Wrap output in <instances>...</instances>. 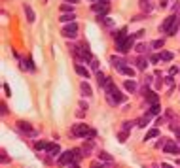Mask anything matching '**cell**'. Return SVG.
Instances as JSON below:
<instances>
[{
	"label": "cell",
	"mask_w": 180,
	"mask_h": 168,
	"mask_svg": "<svg viewBox=\"0 0 180 168\" xmlns=\"http://www.w3.org/2000/svg\"><path fill=\"white\" fill-rule=\"evenodd\" d=\"M70 134L76 136V138H87V140H91V138L97 136V132H95L93 129H89L85 123H78V125H74L72 130H70Z\"/></svg>",
	"instance_id": "1"
},
{
	"label": "cell",
	"mask_w": 180,
	"mask_h": 168,
	"mask_svg": "<svg viewBox=\"0 0 180 168\" xmlns=\"http://www.w3.org/2000/svg\"><path fill=\"white\" fill-rule=\"evenodd\" d=\"M106 98H108V104H112V106H118V104H121V102H125V97L118 91V87L116 85H112L108 91H106Z\"/></svg>",
	"instance_id": "2"
},
{
	"label": "cell",
	"mask_w": 180,
	"mask_h": 168,
	"mask_svg": "<svg viewBox=\"0 0 180 168\" xmlns=\"http://www.w3.org/2000/svg\"><path fill=\"white\" fill-rule=\"evenodd\" d=\"M97 81H99V87H102L104 91H108V89H110L112 85H114V81H112L110 78H106V76L102 74V72H101V70L97 72Z\"/></svg>",
	"instance_id": "3"
},
{
	"label": "cell",
	"mask_w": 180,
	"mask_h": 168,
	"mask_svg": "<svg viewBox=\"0 0 180 168\" xmlns=\"http://www.w3.org/2000/svg\"><path fill=\"white\" fill-rule=\"evenodd\" d=\"M72 162H74V151H64V153H61V157H59V161H57L59 166L72 164Z\"/></svg>",
	"instance_id": "4"
},
{
	"label": "cell",
	"mask_w": 180,
	"mask_h": 168,
	"mask_svg": "<svg viewBox=\"0 0 180 168\" xmlns=\"http://www.w3.org/2000/svg\"><path fill=\"white\" fill-rule=\"evenodd\" d=\"M76 34H78V25L76 23H69V25L63 29V36H66V38H76Z\"/></svg>",
	"instance_id": "5"
},
{
	"label": "cell",
	"mask_w": 180,
	"mask_h": 168,
	"mask_svg": "<svg viewBox=\"0 0 180 168\" xmlns=\"http://www.w3.org/2000/svg\"><path fill=\"white\" fill-rule=\"evenodd\" d=\"M133 43H135V38H133V36H129V38H127V40H125L120 47H116V49H118L120 53H127V51L131 49V47H133Z\"/></svg>",
	"instance_id": "6"
},
{
	"label": "cell",
	"mask_w": 180,
	"mask_h": 168,
	"mask_svg": "<svg viewBox=\"0 0 180 168\" xmlns=\"http://www.w3.org/2000/svg\"><path fill=\"white\" fill-rule=\"evenodd\" d=\"M163 151L169 153V155H178V153H180V148L176 146L174 142H167V143H165V148H163Z\"/></svg>",
	"instance_id": "7"
},
{
	"label": "cell",
	"mask_w": 180,
	"mask_h": 168,
	"mask_svg": "<svg viewBox=\"0 0 180 168\" xmlns=\"http://www.w3.org/2000/svg\"><path fill=\"white\" fill-rule=\"evenodd\" d=\"M142 93H144V97H146V102H150V104H157V94H155V93H152L148 87H144Z\"/></svg>",
	"instance_id": "8"
},
{
	"label": "cell",
	"mask_w": 180,
	"mask_h": 168,
	"mask_svg": "<svg viewBox=\"0 0 180 168\" xmlns=\"http://www.w3.org/2000/svg\"><path fill=\"white\" fill-rule=\"evenodd\" d=\"M91 8H93V11H97L99 15H106V13H108V4H104V2H101V4L95 2Z\"/></svg>",
	"instance_id": "9"
},
{
	"label": "cell",
	"mask_w": 180,
	"mask_h": 168,
	"mask_svg": "<svg viewBox=\"0 0 180 168\" xmlns=\"http://www.w3.org/2000/svg\"><path fill=\"white\" fill-rule=\"evenodd\" d=\"M17 127H19V130H23V132H27V134H31V136H36V132L32 130V127H31L27 121H17Z\"/></svg>",
	"instance_id": "10"
},
{
	"label": "cell",
	"mask_w": 180,
	"mask_h": 168,
	"mask_svg": "<svg viewBox=\"0 0 180 168\" xmlns=\"http://www.w3.org/2000/svg\"><path fill=\"white\" fill-rule=\"evenodd\" d=\"M174 21H176V17H173V15H171V17H167V19L163 21V25H161V30L169 34V30H171V27L174 25Z\"/></svg>",
	"instance_id": "11"
},
{
	"label": "cell",
	"mask_w": 180,
	"mask_h": 168,
	"mask_svg": "<svg viewBox=\"0 0 180 168\" xmlns=\"http://www.w3.org/2000/svg\"><path fill=\"white\" fill-rule=\"evenodd\" d=\"M110 62H112V66H114L118 72H120L121 68H125V66H127V64H125V61H123V59H120V57H112V59H110Z\"/></svg>",
	"instance_id": "12"
},
{
	"label": "cell",
	"mask_w": 180,
	"mask_h": 168,
	"mask_svg": "<svg viewBox=\"0 0 180 168\" xmlns=\"http://www.w3.org/2000/svg\"><path fill=\"white\" fill-rule=\"evenodd\" d=\"M127 38H129V36H127V30H125V29H121V30L116 34V47H120V45H121Z\"/></svg>",
	"instance_id": "13"
},
{
	"label": "cell",
	"mask_w": 180,
	"mask_h": 168,
	"mask_svg": "<svg viewBox=\"0 0 180 168\" xmlns=\"http://www.w3.org/2000/svg\"><path fill=\"white\" fill-rule=\"evenodd\" d=\"M23 10H25V15H27V21H29V23H34V19H36V15H34V11H32V8H31L29 4H25V6H23Z\"/></svg>",
	"instance_id": "14"
},
{
	"label": "cell",
	"mask_w": 180,
	"mask_h": 168,
	"mask_svg": "<svg viewBox=\"0 0 180 168\" xmlns=\"http://www.w3.org/2000/svg\"><path fill=\"white\" fill-rule=\"evenodd\" d=\"M48 153H50L51 157H57V155H61V148H59V143H50Z\"/></svg>",
	"instance_id": "15"
},
{
	"label": "cell",
	"mask_w": 180,
	"mask_h": 168,
	"mask_svg": "<svg viewBox=\"0 0 180 168\" xmlns=\"http://www.w3.org/2000/svg\"><path fill=\"white\" fill-rule=\"evenodd\" d=\"M80 87H82V94H83V97H91V94H93V89H91V85H89L87 81H83Z\"/></svg>",
	"instance_id": "16"
},
{
	"label": "cell",
	"mask_w": 180,
	"mask_h": 168,
	"mask_svg": "<svg viewBox=\"0 0 180 168\" xmlns=\"http://www.w3.org/2000/svg\"><path fill=\"white\" fill-rule=\"evenodd\" d=\"M59 19H61V23H74L76 15H74V13H63Z\"/></svg>",
	"instance_id": "17"
},
{
	"label": "cell",
	"mask_w": 180,
	"mask_h": 168,
	"mask_svg": "<svg viewBox=\"0 0 180 168\" xmlns=\"http://www.w3.org/2000/svg\"><path fill=\"white\" fill-rule=\"evenodd\" d=\"M146 66H148V59L146 57H139L137 59V68L139 70H146Z\"/></svg>",
	"instance_id": "18"
},
{
	"label": "cell",
	"mask_w": 180,
	"mask_h": 168,
	"mask_svg": "<svg viewBox=\"0 0 180 168\" xmlns=\"http://www.w3.org/2000/svg\"><path fill=\"white\" fill-rule=\"evenodd\" d=\"M123 87H125L129 93H135V91H137V83H135L133 79H127V81L123 83Z\"/></svg>",
	"instance_id": "19"
},
{
	"label": "cell",
	"mask_w": 180,
	"mask_h": 168,
	"mask_svg": "<svg viewBox=\"0 0 180 168\" xmlns=\"http://www.w3.org/2000/svg\"><path fill=\"white\" fill-rule=\"evenodd\" d=\"M34 148H36V151H42V149H46V151H48L50 143H48V142H44V140H40V142H36V143H34Z\"/></svg>",
	"instance_id": "20"
},
{
	"label": "cell",
	"mask_w": 180,
	"mask_h": 168,
	"mask_svg": "<svg viewBox=\"0 0 180 168\" xmlns=\"http://www.w3.org/2000/svg\"><path fill=\"white\" fill-rule=\"evenodd\" d=\"M148 123H150V113H146V115H142V117L139 119V121H137V125H139V127H146Z\"/></svg>",
	"instance_id": "21"
},
{
	"label": "cell",
	"mask_w": 180,
	"mask_h": 168,
	"mask_svg": "<svg viewBox=\"0 0 180 168\" xmlns=\"http://www.w3.org/2000/svg\"><path fill=\"white\" fill-rule=\"evenodd\" d=\"M155 136H159V129H150V130L146 132V138H144V140H152V138H155Z\"/></svg>",
	"instance_id": "22"
},
{
	"label": "cell",
	"mask_w": 180,
	"mask_h": 168,
	"mask_svg": "<svg viewBox=\"0 0 180 168\" xmlns=\"http://www.w3.org/2000/svg\"><path fill=\"white\" fill-rule=\"evenodd\" d=\"M76 72L80 76H83V78H89V72H87V68H83L82 64H76Z\"/></svg>",
	"instance_id": "23"
},
{
	"label": "cell",
	"mask_w": 180,
	"mask_h": 168,
	"mask_svg": "<svg viewBox=\"0 0 180 168\" xmlns=\"http://www.w3.org/2000/svg\"><path fill=\"white\" fill-rule=\"evenodd\" d=\"M97 21H99V23H102L104 27H112V19H108V17H104V15H99V17H97Z\"/></svg>",
	"instance_id": "24"
},
{
	"label": "cell",
	"mask_w": 180,
	"mask_h": 168,
	"mask_svg": "<svg viewBox=\"0 0 180 168\" xmlns=\"http://www.w3.org/2000/svg\"><path fill=\"white\" fill-rule=\"evenodd\" d=\"M99 159L104 161V162H112V161H114V159H112V155H108L106 151H101V153H99Z\"/></svg>",
	"instance_id": "25"
},
{
	"label": "cell",
	"mask_w": 180,
	"mask_h": 168,
	"mask_svg": "<svg viewBox=\"0 0 180 168\" xmlns=\"http://www.w3.org/2000/svg\"><path fill=\"white\" fill-rule=\"evenodd\" d=\"M148 113H150V115H157V113H161V106H159V104H152V108H150Z\"/></svg>",
	"instance_id": "26"
},
{
	"label": "cell",
	"mask_w": 180,
	"mask_h": 168,
	"mask_svg": "<svg viewBox=\"0 0 180 168\" xmlns=\"http://www.w3.org/2000/svg\"><path fill=\"white\" fill-rule=\"evenodd\" d=\"M159 55H161V61H165V62L173 61V53H171V51H161Z\"/></svg>",
	"instance_id": "27"
},
{
	"label": "cell",
	"mask_w": 180,
	"mask_h": 168,
	"mask_svg": "<svg viewBox=\"0 0 180 168\" xmlns=\"http://www.w3.org/2000/svg\"><path fill=\"white\" fill-rule=\"evenodd\" d=\"M137 51L139 53H148L150 51V45L148 43H140V45H137Z\"/></svg>",
	"instance_id": "28"
},
{
	"label": "cell",
	"mask_w": 180,
	"mask_h": 168,
	"mask_svg": "<svg viewBox=\"0 0 180 168\" xmlns=\"http://www.w3.org/2000/svg\"><path fill=\"white\" fill-rule=\"evenodd\" d=\"M120 72H121V74H125V76H131V78L135 76V70H133L131 66H125V68H121Z\"/></svg>",
	"instance_id": "29"
},
{
	"label": "cell",
	"mask_w": 180,
	"mask_h": 168,
	"mask_svg": "<svg viewBox=\"0 0 180 168\" xmlns=\"http://www.w3.org/2000/svg\"><path fill=\"white\" fill-rule=\"evenodd\" d=\"M133 125H135V121H123V125H121L123 132H129V130L133 129Z\"/></svg>",
	"instance_id": "30"
},
{
	"label": "cell",
	"mask_w": 180,
	"mask_h": 168,
	"mask_svg": "<svg viewBox=\"0 0 180 168\" xmlns=\"http://www.w3.org/2000/svg\"><path fill=\"white\" fill-rule=\"evenodd\" d=\"M140 8L144 11H150L152 10V4H150V0H140Z\"/></svg>",
	"instance_id": "31"
},
{
	"label": "cell",
	"mask_w": 180,
	"mask_h": 168,
	"mask_svg": "<svg viewBox=\"0 0 180 168\" xmlns=\"http://www.w3.org/2000/svg\"><path fill=\"white\" fill-rule=\"evenodd\" d=\"M178 29H180V23H178V19H176V21H174V25H173V27H171V30H169V34H171V36H174V34L178 32Z\"/></svg>",
	"instance_id": "32"
},
{
	"label": "cell",
	"mask_w": 180,
	"mask_h": 168,
	"mask_svg": "<svg viewBox=\"0 0 180 168\" xmlns=\"http://www.w3.org/2000/svg\"><path fill=\"white\" fill-rule=\"evenodd\" d=\"M163 43H165L163 40H155V42H152L150 45L154 47V49H161V47H163Z\"/></svg>",
	"instance_id": "33"
},
{
	"label": "cell",
	"mask_w": 180,
	"mask_h": 168,
	"mask_svg": "<svg viewBox=\"0 0 180 168\" xmlns=\"http://www.w3.org/2000/svg\"><path fill=\"white\" fill-rule=\"evenodd\" d=\"M61 10H63V11H66V13H69V11H70V13H74V8H72V6H69V4H63V6H61Z\"/></svg>",
	"instance_id": "34"
},
{
	"label": "cell",
	"mask_w": 180,
	"mask_h": 168,
	"mask_svg": "<svg viewBox=\"0 0 180 168\" xmlns=\"http://www.w3.org/2000/svg\"><path fill=\"white\" fill-rule=\"evenodd\" d=\"M89 66H91L93 70H97V68H99V62H97V59H95V57H93L91 61H89ZM97 72H99V70H97Z\"/></svg>",
	"instance_id": "35"
},
{
	"label": "cell",
	"mask_w": 180,
	"mask_h": 168,
	"mask_svg": "<svg viewBox=\"0 0 180 168\" xmlns=\"http://www.w3.org/2000/svg\"><path fill=\"white\" fill-rule=\"evenodd\" d=\"M159 61H161V55H152V57H150V62H154V64L159 62Z\"/></svg>",
	"instance_id": "36"
},
{
	"label": "cell",
	"mask_w": 180,
	"mask_h": 168,
	"mask_svg": "<svg viewBox=\"0 0 180 168\" xmlns=\"http://www.w3.org/2000/svg\"><path fill=\"white\" fill-rule=\"evenodd\" d=\"M176 72H178V66H171V68H169V76L176 74Z\"/></svg>",
	"instance_id": "37"
},
{
	"label": "cell",
	"mask_w": 180,
	"mask_h": 168,
	"mask_svg": "<svg viewBox=\"0 0 180 168\" xmlns=\"http://www.w3.org/2000/svg\"><path fill=\"white\" fill-rule=\"evenodd\" d=\"M27 68H29V70H34V64H32V59H29V61H27Z\"/></svg>",
	"instance_id": "38"
},
{
	"label": "cell",
	"mask_w": 180,
	"mask_h": 168,
	"mask_svg": "<svg viewBox=\"0 0 180 168\" xmlns=\"http://www.w3.org/2000/svg\"><path fill=\"white\" fill-rule=\"evenodd\" d=\"M152 81H154V76H146V78H144V83H146V85L152 83Z\"/></svg>",
	"instance_id": "39"
},
{
	"label": "cell",
	"mask_w": 180,
	"mask_h": 168,
	"mask_svg": "<svg viewBox=\"0 0 180 168\" xmlns=\"http://www.w3.org/2000/svg\"><path fill=\"white\" fill-rule=\"evenodd\" d=\"M118 140H120V142H125V140H127V132H121V134H120V138H118Z\"/></svg>",
	"instance_id": "40"
},
{
	"label": "cell",
	"mask_w": 180,
	"mask_h": 168,
	"mask_svg": "<svg viewBox=\"0 0 180 168\" xmlns=\"http://www.w3.org/2000/svg\"><path fill=\"white\" fill-rule=\"evenodd\" d=\"M165 83H167V85H173V78H171V76H169V78H165Z\"/></svg>",
	"instance_id": "41"
},
{
	"label": "cell",
	"mask_w": 180,
	"mask_h": 168,
	"mask_svg": "<svg viewBox=\"0 0 180 168\" xmlns=\"http://www.w3.org/2000/svg\"><path fill=\"white\" fill-rule=\"evenodd\" d=\"M91 168H104V166H102V164H99V162H93V164H91Z\"/></svg>",
	"instance_id": "42"
},
{
	"label": "cell",
	"mask_w": 180,
	"mask_h": 168,
	"mask_svg": "<svg viewBox=\"0 0 180 168\" xmlns=\"http://www.w3.org/2000/svg\"><path fill=\"white\" fill-rule=\"evenodd\" d=\"M159 6H161V8H165V6H167V0H161V2H159Z\"/></svg>",
	"instance_id": "43"
},
{
	"label": "cell",
	"mask_w": 180,
	"mask_h": 168,
	"mask_svg": "<svg viewBox=\"0 0 180 168\" xmlns=\"http://www.w3.org/2000/svg\"><path fill=\"white\" fill-rule=\"evenodd\" d=\"M70 168H80V166H78V162H72V164H70Z\"/></svg>",
	"instance_id": "44"
},
{
	"label": "cell",
	"mask_w": 180,
	"mask_h": 168,
	"mask_svg": "<svg viewBox=\"0 0 180 168\" xmlns=\"http://www.w3.org/2000/svg\"><path fill=\"white\" fill-rule=\"evenodd\" d=\"M161 168H173V166H171V164H165V162H163V164H161Z\"/></svg>",
	"instance_id": "45"
},
{
	"label": "cell",
	"mask_w": 180,
	"mask_h": 168,
	"mask_svg": "<svg viewBox=\"0 0 180 168\" xmlns=\"http://www.w3.org/2000/svg\"><path fill=\"white\" fill-rule=\"evenodd\" d=\"M66 2H80V0H66Z\"/></svg>",
	"instance_id": "46"
},
{
	"label": "cell",
	"mask_w": 180,
	"mask_h": 168,
	"mask_svg": "<svg viewBox=\"0 0 180 168\" xmlns=\"http://www.w3.org/2000/svg\"><path fill=\"white\" fill-rule=\"evenodd\" d=\"M93 2H97V0H93Z\"/></svg>",
	"instance_id": "47"
}]
</instances>
